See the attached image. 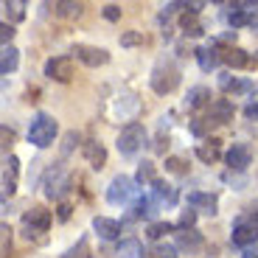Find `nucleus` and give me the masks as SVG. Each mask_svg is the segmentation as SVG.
Returning a JSON list of instances; mask_svg holds the SVG:
<instances>
[{
    "label": "nucleus",
    "mask_w": 258,
    "mask_h": 258,
    "mask_svg": "<svg viewBox=\"0 0 258 258\" xmlns=\"http://www.w3.org/2000/svg\"><path fill=\"white\" fill-rule=\"evenodd\" d=\"M56 132H59L56 121L51 115H45V112H39L31 121V126H28V143H34L37 149H48L53 143V138H56Z\"/></svg>",
    "instance_id": "obj_1"
},
{
    "label": "nucleus",
    "mask_w": 258,
    "mask_h": 258,
    "mask_svg": "<svg viewBox=\"0 0 258 258\" xmlns=\"http://www.w3.org/2000/svg\"><path fill=\"white\" fill-rule=\"evenodd\" d=\"M180 84V71H177L174 62H160L155 68V73H152V87H155V93H160V96H166V93H171Z\"/></svg>",
    "instance_id": "obj_2"
},
{
    "label": "nucleus",
    "mask_w": 258,
    "mask_h": 258,
    "mask_svg": "<svg viewBox=\"0 0 258 258\" xmlns=\"http://www.w3.org/2000/svg\"><path fill=\"white\" fill-rule=\"evenodd\" d=\"M143 141H146L143 123L132 121V123H126V126L121 129V135H118V152H121V155H135L138 149L143 146Z\"/></svg>",
    "instance_id": "obj_3"
},
{
    "label": "nucleus",
    "mask_w": 258,
    "mask_h": 258,
    "mask_svg": "<svg viewBox=\"0 0 258 258\" xmlns=\"http://www.w3.org/2000/svg\"><path fill=\"white\" fill-rule=\"evenodd\" d=\"M23 227H26V236L31 239L34 233H45L51 227V211L45 208H31V211L23 216Z\"/></svg>",
    "instance_id": "obj_4"
},
{
    "label": "nucleus",
    "mask_w": 258,
    "mask_h": 258,
    "mask_svg": "<svg viewBox=\"0 0 258 258\" xmlns=\"http://www.w3.org/2000/svg\"><path fill=\"white\" fill-rule=\"evenodd\" d=\"M45 76L53 82H71L73 79V59L71 56H53L45 62Z\"/></svg>",
    "instance_id": "obj_5"
},
{
    "label": "nucleus",
    "mask_w": 258,
    "mask_h": 258,
    "mask_svg": "<svg viewBox=\"0 0 258 258\" xmlns=\"http://www.w3.org/2000/svg\"><path fill=\"white\" fill-rule=\"evenodd\" d=\"M230 241L236 247L255 244V241H258V222L255 219H252V222H239V225L233 227V233H230Z\"/></svg>",
    "instance_id": "obj_6"
},
{
    "label": "nucleus",
    "mask_w": 258,
    "mask_h": 258,
    "mask_svg": "<svg viewBox=\"0 0 258 258\" xmlns=\"http://www.w3.org/2000/svg\"><path fill=\"white\" fill-rule=\"evenodd\" d=\"M76 59H82L87 68H101V64L110 62V53L104 51V48H93V45H76L73 48Z\"/></svg>",
    "instance_id": "obj_7"
},
{
    "label": "nucleus",
    "mask_w": 258,
    "mask_h": 258,
    "mask_svg": "<svg viewBox=\"0 0 258 258\" xmlns=\"http://www.w3.org/2000/svg\"><path fill=\"white\" fill-rule=\"evenodd\" d=\"M132 194H135V188H132V180L121 174V177H115V180L110 182V188H107V200H110L112 205H121V202H126Z\"/></svg>",
    "instance_id": "obj_8"
},
{
    "label": "nucleus",
    "mask_w": 258,
    "mask_h": 258,
    "mask_svg": "<svg viewBox=\"0 0 258 258\" xmlns=\"http://www.w3.org/2000/svg\"><path fill=\"white\" fill-rule=\"evenodd\" d=\"M227 166L233 168V171H244L247 166H250V146H244V143H233L230 152L225 155Z\"/></svg>",
    "instance_id": "obj_9"
},
{
    "label": "nucleus",
    "mask_w": 258,
    "mask_h": 258,
    "mask_svg": "<svg viewBox=\"0 0 258 258\" xmlns=\"http://www.w3.org/2000/svg\"><path fill=\"white\" fill-rule=\"evenodd\" d=\"M71 188V177L62 174L59 168H53V171H48V180H45V197H62L64 191Z\"/></svg>",
    "instance_id": "obj_10"
},
{
    "label": "nucleus",
    "mask_w": 258,
    "mask_h": 258,
    "mask_svg": "<svg viewBox=\"0 0 258 258\" xmlns=\"http://www.w3.org/2000/svg\"><path fill=\"white\" fill-rule=\"evenodd\" d=\"M233 118V104L227 101V98H216V101H211V107H208V123H225Z\"/></svg>",
    "instance_id": "obj_11"
},
{
    "label": "nucleus",
    "mask_w": 258,
    "mask_h": 258,
    "mask_svg": "<svg viewBox=\"0 0 258 258\" xmlns=\"http://www.w3.org/2000/svg\"><path fill=\"white\" fill-rule=\"evenodd\" d=\"M93 230H96L101 239H118V236H121V222L107 219V216H96V219H93Z\"/></svg>",
    "instance_id": "obj_12"
},
{
    "label": "nucleus",
    "mask_w": 258,
    "mask_h": 258,
    "mask_svg": "<svg viewBox=\"0 0 258 258\" xmlns=\"http://www.w3.org/2000/svg\"><path fill=\"white\" fill-rule=\"evenodd\" d=\"M188 205H191V208H200V211H205V213H211V216H213L219 202H216V197H213V194L191 191V194H188Z\"/></svg>",
    "instance_id": "obj_13"
},
{
    "label": "nucleus",
    "mask_w": 258,
    "mask_h": 258,
    "mask_svg": "<svg viewBox=\"0 0 258 258\" xmlns=\"http://www.w3.org/2000/svg\"><path fill=\"white\" fill-rule=\"evenodd\" d=\"M82 149H84V157H87V163H90L93 168H104V163H107V149H104L101 143L87 141Z\"/></svg>",
    "instance_id": "obj_14"
},
{
    "label": "nucleus",
    "mask_w": 258,
    "mask_h": 258,
    "mask_svg": "<svg viewBox=\"0 0 258 258\" xmlns=\"http://www.w3.org/2000/svg\"><path fill=\"white\" fill-rule=\"evenodd\" d=\"M197 62H200V68L202 71H216V68H219V62H222V53L216 51V48H200V51H197Z\"/></svg>",
    "instance_id": "obj_15"
},
{
    "label": "nucleus",
    "mask_w": 258,
    "mask_h": 258,
    "mask_svg": "<svg viewBox=\"0 0 258 258\" xmlns=\"http://www.w3.org/2000/svg\"><path fill=\"white\" fill-rule=\"evenodd\" d=\"M152 200H155L157 205H163V202H166V205H171V202L177 200V191L168 185V182L155 180V182H152Z\"/></svg>",
    "instance_id": "obj_16"
},
{
    "label": "nucleus",
    "mask_w": 258,
    "mask_h": 258,
    "mask_svg": "<svg viewBox=\"0 0 258 258\" xmlns=\"http://www.w3.org/2000/svg\"><path fill=\"white\" fill-rule=\"evenodd\" d=\"M222 62L225 64H230V68H236V71H241V68H247V64H250V56H247L244 51H241V48H225V51H222Z\"/></svg>",
    "instance_id": "obj_17"
},
{
    "label": "nucleus",
    "mask_w": 258,
    "mask_h": 258,
    "mask_svg": "<svg viewBox=\"0 0 258 258\" xmlns=\"http://www.w3.org/2000/svg\"><path fill=\"white\" fill-rule=\"evenodd\" d=\"M17 62H20V51L14 45H6V48H3V53H0V73H3V76L14 73V71H17Z\"/></svg>",
    "instance_id": "obj_18"
},
{
    "label": "nucleus",
    "mask_w": 258,
    "mask_h": 258,
    "mask_svg": "<svg viewBox=\"0 0 258 258\" xmlns=\"http://www.w3.org/2000/svg\"><path fill=\"white\" fill-rule=\"evenodd\" d=\"M219 87L225 93H247L252 87L247 79H236V76H230V73H222L219 76Z\"/></svg>",
    "instance_id": "obj_19"
},
{
    "label": "nucleus",
    "mask_w": 258,
    "mask_h": 258,
    "mask_svg": "<svg viewBox=\"0 0 258 258\" xmlns=\"http://www.w3.org/2000/svg\"><path fill=\"white\" fill-rule=\"evenodd\" d=\"M185 104L191 107V110H200V107H211V90L208 87H191L185 96Z\"/></svg>",
    "instance_id": "obj_20"
},
{
    "label": "nucleus",
    "mask_w": 258,
    "mask_h": 258,
    "mask_svg": "<svg viewBox=\"0 0 258 258\" xmlns=\"http://www.w3.org/2000/svg\"><path fill=\"white\" fill-rule=\"evenodd\" d=\"M118 255L121 258H143L146 250H143V244L138 239H123L121 244H118Z\"/></svg>",
    "instance_id": "obj_21"
},
{
    "label": "nucleus",
    "mask_w": 258,
    "mask_h": 258,
    "mask_svg": "<svg viewBox=\"0 0 258 258\" xmlns=\"http://www.w3.org/2000/svg\"><path fill=\"white\" fill-rule=\"evenodd\" d=\"M177 244H180L182 250H188V252H197L202 247V236L197 230H182L180 236H177Z\"/></svg>",
    "instance_id": "obj_22"
},
{
    "label": "nucleus",
    "mask_w": 258,
    "mask_h": 258,
    "mask_svg": "<svg viewBox=\"0 0 258 258\" xmlns=\"http://www.w3.org/2000/svg\"><path fill=\"white\" fill-rule=\"evenodd\" d=\"M197 157L202 163H216L219 160V141H205L202 146H197Z\"/></svg>",
    "instance_id": "obj_23"
},
{
    "label": "nucleus",
    "mask_w": 258,
    "mask_h": 258,
    "mask_svg": "<svg viewBox=\"0 0 258 258\" xmlns=\"http://www.w3.org/2000/svg\"><path fill=\"white\" fill-rule=\"evenodd\" d=\"M180 26L185 34H191V37H200L202 34V23H200V14H194V12H185L180 17Z\"/></svg>",
    "instance_id": "obj_24"
},
{
    "label": "nucleus",
    "mask_w": 258,
    "mask_h": 258,
    "mask_svg": "<svg viewBox=\"0 0 258 258\" xmlns=\"http://www.w3.org/2000/svg\"><path fill=\"white\" fill-rule=\"evenodd\" d=\"M135 180L141 182V185H152V182L155 180H160V177L155 174V163H141V166H138V174H135Z\"/></svg>",
    "instance_id": "obj_25"
},
{
    "label": "nucleus",
    "mask_w": 258,
    "mask_h": 258,
    "mask_svg": "<svg viewBox=\"0 0 258 258\" xmlns=\"http://www.w3.org/2000/svg\"><path fill=\"white\" fill-rule=\"evenodd\" d=\"M53 14H59V17H79L82 3H53Z\"/></svg>",
    "instance_id": "obj_26"
},
{
    "label": "nucleus",
    "mask_w": 258,
    "mask_h": 258,
    "mask_svg": "<svg viewBox=\"0 0 258 258\" xmlns=\"http://www.w3.org/2000/svg\"><path fill=\"white\" fill-rule=\"evenodd\" d=\"M174 230V225H168V222H152V225L146 227V236L149 239H163V236H166V233H171Z\"/></svg>",
    "instance_id": "obj_27"
},
{
    "label": "nucleus",
    "mask_w": 258,
    "mask_h": 258,
    "mask_svg": "<svg viewBox=\"0 0 258 258\" xmlns=\"http://www.w3.org/2000/svg\"><path fill=\"white\" fill-rule=\"evenodd\" d=\"M3 9H6V14L14 20V23L26 17V12H23V9H26V3H20V0H6V3H3Z\"/></svg>",
    "instance_id": "obj_28"
},
{
    "label": "nucleus",
    "mask_w": 258,
    "mask_h": 258,
    "mask_svg": "<svg viewBox=\"0 0 258 258\" xmlns=\"http://www.w3.org/2000/svg\"><path fill=\"white\" fill-rule=\"evenodd\" d=\"M149 258H177V250H174L171 244H157Z\"/></svg>",
    "instance_id": "obj_29"
},
{
    "label": "nucleus",
    "mask_w": 258,
    "mask_h": 258,
    "mask_svg": "<svg viewBox=\"0 0 258 258\" xmlns=\"http://www.w3.org/2000/svg\"><path fill=\"white\" fill-rule=\"evenodd\" d=\"M87 252H90V250H87V239H82L76 247H73V250L64 252L62 258H87Z\"/></svg>",
    "instance_id": "obj_30"
},
{
    "label": "nucleus",
    "mask_w": 258,
    "mask_h": 258,
    "mask_svg": "<svg viewBox=\"0 0 258 258\" xmlns=\"http://www.w3.org/2000/svg\"><path fill=\"white\" fill-rule=\"evenodd\" d=\"M141 42H143V34H138V31H126V34H121V45H123V48L141 45Z\"/></svg>",
    "instance_id": "obj_31"
},
{
    "label": "nucleus",
    "mask_w": 258,
    "mask_h": 258,
    "mask_svg": "<svg viewBox=\"0 0 258 258\" xmlns=\"http://www.w3.org/2000/svg\"><path fill=\"white\" fill-rule=\"evenodd\" d=\"M194 222H197V211H182V216H180V227H182V230H191Z\"/></svg>",
    "instance_id": "obj_32"
},
{
    "label": "nucleus",
    "mask_w": 258,
    "mask_h": 258,
    "mask_svg": "<svg viewBox=\"0 0 258 258\" xmlns=\"http://www.w3.org/2000/svg\"><path fill=\"white\" fill-rule=\"evenodd\" d=\"M166 168H168V171H174V174H185V163H182L180 157H168Z\"/></svg>",
    "instance_id": "obj_33"
},
{
    "label": "nucleus",
    "mask_w": 258,
    "mask_h": 258,
    "mask_svg": "<svg viewBox=\"0 0 258 258\" xmlns=\"http://www.w3.org/2000/svg\"><path fill=\"white\" fill-rule=\"evenodd\" d=\"M104 17H107V20H112V23H115V20H121V6H115V3H110V6H104Z\"/></svg>",
    "instance_id": "obj_34"
},
{
    "label": "nucleus",
    "mask_w": 258,
    "mask_h": 258,
    "mask_svg": "<svg viewBox=\"0 0 258 258\" xmlns=\"http://www.w3.org/2000/svg\"><path fill=\"white\" fill-rule=\"evenodd\" d=\"M12 37H14V28L9 26V23H3V26H0V39H3V48L12 42Z\"/></svg>",
    "instance_id": "obj_35"
},
{
    "label": "nucleus",
    "mask_w": 258,
    "mask_h": 258,
    "mask_svg": "<svg viewBox=\"0 0 258 258\" xmlns=\"http://www.w3.org/2000/svg\"><path fill=\"white\" fill-rule=\"evenodd\" d=\"M73 143H79V135H76V132H68V135H64V149H62L64 155L73 149Z\"/></svg>",
    "instance_id": "obj_36"
},
{
    "label": "nucleus",
    "mask_w": 258,
    "mask_h": 258,
    "mask_svg": "<svg viewBox=\"0 0 258 258\" xmlns=\"http://www.w3.org/2000/svg\"><path fill=\"white\" fill-rule=\"evenodd\" d=\"M244 115L250 118V121H258V101L247 104V107H244Z\"/></svg>",
    "instance_id": "obj_37"
},
{
    "label": "nucleus",
    "mask_w": 258,
    "mask_h": 258,
    "mask_svg": "<svg viewBox=\"0 0 258 258\" xmlns=\"http://www.w3.org/2000/svg\"><path fill=\"white\" fill-rule=\"evenodd\" d=\"M71 211H73V208L68 205V202H62V205H59V213H56V216H59L62 222H68V219H71Z\"/></svg>",
    "instance_id": "obj_38"
},
{
    "label": "nucleus",
    "mask_w": 258,
    "mask_h": 258,
    "mask_svg": "<svg viewBox=\"0 0 258 258\" xmlns=\"http://www.w3.org/2000/svg\"><path fill=\"white\" fill-rule=\"evenodd\" d=\"M247 12H250V20H247V26L258 31V9H247Z\"/></svg>",
    "instance_id": "obj_39"
},
{
    "label": "nucleus",
    "mask_w": 258,
    "mask_h": 258,
    "mask_svg": "<svg viewBox=\"0 0 258 258\" xmlns=\"http://www.w3.org/2000/svg\"><path fill=\"white\" fill-rule=\"evenodd\" d=\"M244 258H258V247H247V250H244Z\"/></svg>",
    "instance_id": "obj_40"
}]
</instances>
